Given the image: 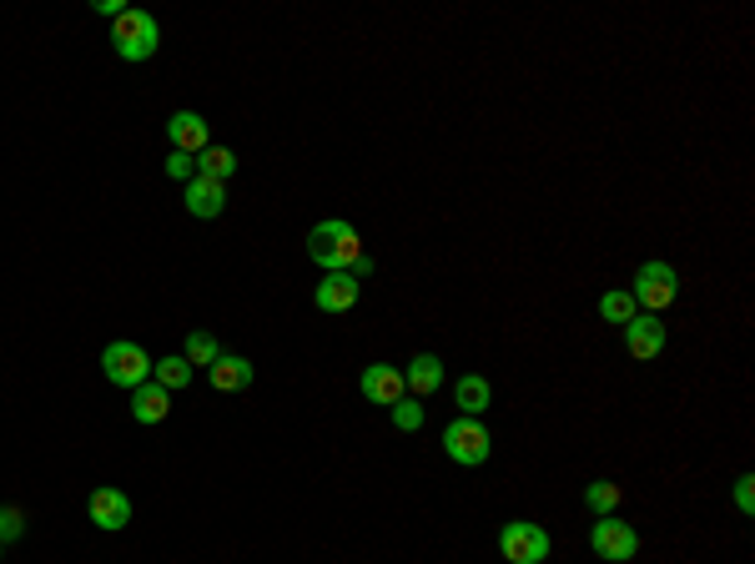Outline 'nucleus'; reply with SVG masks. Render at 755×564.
Returning <instances> with one entry per match:
<instances>
[{"label":"nucleus","instance_id":"obj_12","mask_svg":"<svg viewBox=\"0 0 755 564\" xmlns=\"http://www.w3.org/2000/svg\"><path fill=\"white\" fill-rule=\"evenodd\" d=\"M358 292H363V283H358L353 273H322L313 302H318L322 312H353L358 308Z\"/></svg>","mask_w":755,"mask_h":564},{"label":"nucleus","instance_id":"obj_8","mask_svg":"<svg viewBox=\"0 0 755 564\" xmlns=\"http://www.w3.org/2000/svg\"><path fill=\"white\" fill-rule=\"evenodd\" d=\"M166 142H172V152L197 162V156L212 146V126H207L201 111H172V117H166Z\"/></svg>","mask_w":755,"mask_h":564},{"label":"nucleus","instance_id":"obj_15","mask_svg":"<svg viewBox=\"0 0 755 564\" xmlns=\"http://www.w3.org/2000/svg\"><path fill=\"white\" fill-rule=\"evenodd\" d=\"M408 394V388H403V368H393V363H368L363 368V398L368 403H398V398Z\"/></svg>","mask_w":755,"mask_h":564},{"label":"nucleus","instance_id":"obj_25","mask_svg":"<svg viewBox=\"0 0 755 564\" xmlns=\"http://www.w3.org/2000/svg\"><path fill=\"white\" fill-rule=\"evenodd\" d=\"M166 177L192 181V177H197V162H192V156H182V152H172V156H166Z\"/></svg>","mask_w":755,"mask_h":564},{"label":"nucleus","instance_id":"obj_1","mask_svg":"<svg viewBox=\"0 0 755 564\" xmlns=\"http://www.w3.org/2000/svg\"><path fill=\"white\" fill-rule=\"evenodd\" d=\"M307 257L322 267V273H353L363 263V237H358L353 222L342 217H328L318 228L307 232Z\"/></svg>","mask_w":755,"mask_h":564},{"label":"nucleus","instance_id":"obj_13","mask_svg":"<svg viewBox=\"0 0 755 564\" xmlns=\"http://www.w3.org/2000/svg\"><path fill=\"white\" fill-rule=\"evenodd\" d=\"M182 202H187L192 217H201V222H212V217L227 212V181H212V177H192L187 192H182Z\"/></svg>","mask_w":755,"mask_h":564},{"label":"nucleus","instance_id":"obj_27","mask_svg":"<svg viewBox=\"0 0 755 564\" xmlns=\"http://www.w3.org/2000/svg\"><path fill=\"white\" fill-rule=\"evenodd\" d=\"M96 11H101V15H111V21H117V15L127 11V5H121V0H101V5H96Z\"/></svg>","mask_w":755,"mask_h":564},{"label":"nucleus","instance_id":"obj_18","mask_svg":"<svg viewBox=\"0 0 755 564\" xmlns=\"http://www.w3.org/2000/svg\"><path fill=\"white\" fill-rule=\"evenodd\" d=\"M620 499H625V489H620L614 479H594V484H584V509H590L594 519L614 515V509H620Z\"/></svg>","mask_w":755,"mask_h":564},{"label":"nucleus","instance_id":"obj_19","mask_svg":"<svg viewBox=\"0 0 755 564\" xmlns=\"http://www.w3.org/2000/svg\"><path fill=\"white\" fill-rule=\"evenodd\" d=\"M192 378H197V373H192V363L182 358V353H177V358H162V363H152V384H162L166 394H182V388H187Z\"/></svg>","mask_w":755,"mask_h":564},{"label":"nucleus","instance_id":"obj_17","mask_svg":"<svg viewBox=\"0 0 755 564\" xmlns=\"http://www.w3.org/2000/svg\"><path fill=\"white\" fill-rule=\"evenodd\" d=\"M166 413H172V394H166L162 384L146 378L142 388H131V419L136 423H162Z\"/></svg>","mask_w":755,"mask_h":564},{"label":"nucleus","instance_id":"obj_16","mask_svg":"<svg viewBox=\"0 0 755 564\" xmlns=\"http://www.w3.org/2000/svg\"><path fill=\"white\" fill-rule=\"evenodd\" d=\"M207 384H212L217 394H242V388L252 384V363L242 358V353H222V358L207 368Z\"/></svg>","mask_w":755,"mask_h":564},{"label":"nucleus","instance_id":"obj_9","mask_svg":"<svg viewBox=\"0 0 755 564\" xmlns=\"http://www.w3.org/2000/svg\"><path fill=\"white\" fill-rule=\"evenodd\" d=\"M665 343H670V333H665L660 318L639 312V318H630V323H625V353L635 363H655L665 353Z\"/></svg>","mask_w":755,"mask_h":564},{"label":"nucleus","instance_id":"obj_4","mask_svg":"<svg viewBox=\"0 0 755 564\" xmlns=\"http://www.w3.org/2000/svg\"><path fill=\"white\" fill-rule=\"evenodd\" d=\"M101 373H107V384L131 394V388H142L152 378V353L142 343H131V338H117V343L101 349Z\"/></svg>","mask_w":755,"mask_h":564},{"label":"nucleus","instance_id":"obj_10","mask_svg":"<svg viewBox=\"0 0 755 564\" xmlns=\"http://www.w3.org/2000/svg\"><path fill=\"white\" fill-rule=\"evenodd\" d=\"M86 519H91L96 529L117 534V529L131 524V499L121 489H111V484H101V489H91V499H86Z\"/></svg>","mask_w":755,"mask_h":564},{"label":"nucleus","instance_id":"obj_28","mask_svg":"<svg viewBox=\"0 0 755 564\" xmlns=\"http://www.w3.org/2000/svg\"><path fill=\"white\" fill-rule=\"evenodd\" d=\"M0 550H6V544H0Z\"/></svg>","mask_w":755,"mask_h":564},{"label":"nucleus","instance_id":"obj_5","mask_svg":"<svg viewBox=\"0 0 755 564\" xmlns=\"http://www.w3.org/2000/svg\"><path fill=\"white\" fill-rule=\"evenodd\" d=\"M444 454H449L453 464H463V468L489 464V454H494V439H489L484 419H453V423H444Z\"/></svg>","mask_w":755,"mask_h":564},{"label":"nucleus","instance_id":"obj_20","mask_svg":"<svg viewBox=\"0 0 755 564\" xmlns=\"http://www.w3.org/2000/svg\"><path fill=\"white\" fill-rule=\"evenodd\" d=\"M182 358L192 363V373H197V368H212V363L222 358V343H217L212 333H187V349H182Z\"/></svg>","mask_w":755,"mask_h":564},{"label":"nucleus","instance_id":"obj_22","mask_svg":"<svg viewBox=\"0 0 755 564\" xmlns=\"http://www.w3.org/2000/svg\"><path fill=\"white\" fill-rule=\"evenodd\" d=\"M237 172V156L227 152V146H207V152L197 156V177H212V181H227Z\"/></svg>","mask_w":755,"mask_h":564},{"label":"nucleus","instance_id":"obj_3","mask_svg":"<svg viewBox=\"0 0 755 564\" xmlns=\"http://www.w3.org/2000/svg\"><path fill=\"white\" fill-rule=\"evenodd\" d=\"M630 298H635L639 312L660 318V312H670L675 302H680V273H675L665 257H649V263L635 267V288H630Z\"/></svg>","mask_w":755,"mask_h":564},{"label":"nucleus","instance_id":"obj_23","mask_svg":"<svg viewBox=\"0 0 755 564\" xmlns=\"http://www.w3.org/2000/svg\"><path fill=\"white\" fill-rule=\"evenodd\" d=\"M389 413H393V429H403V433H418V429H424V403H418V398H408V394H403Z\"/></svg>","mask_w":755,"mask_h":564},{"label":"nucleus","instance_id":"obj_21","mask_svg":"<svg viewBox=\"0 0 755 564\" xmlns=\"http://www.w3.org/2000/svg\"><path fill=\"white\" fill-rule=\"evenodd\" d=\"M600 318H604V323H620V328H625L630 318H639L630 288H610V292H604V298H600Z\"/></svg>","mask_w":755,"mask_h":564},{"label":"nucleus","instance_id":"obj_6","mask_svg":"<svg viewBox=\"0 0 755 564\" xmlns=\"http://www.w3.org/2000/svg\"><path fill=\"white\" fill-rule=\"evenodd\" d=\"M499 554H504V564H544L549 560V534L534 519H508L499 529Z\"/></svg>","mask_w":755,"mask_h":564},{"label":"nucleus","instance_id":"obj_11","mask_svg":"<svg viewBox=\"0 0 755 564\" xmlns=\"http://www.w3.org/2000/svg\"><path fill=\"white\" fill-rule=\"evenodd\" d=\"M403 388H408V398H434L444 388V358L438 353H414L403 363Z\"/></svg>","mask_w":755,"mask_h":564},{"label":"nucleus","instance_id":"obj_26","mask_svg":"<svg viewBox=\"0 0 755 564\" xmlns=\"http://www.w3.org/2000/svg\"><path fill=\"white\" fill-rule=\"evenodd\" d=\"M735 509H741V515H751V509H755V479H751V474H741V479H735Z\"/></svg>","mask_w":755,"mask_h":564},{"label":"nucleus","instance_id":"obj_2","mask_svg":"<svg viewBox=\"0 0 755 564\" xmlns=\"http://www.w3.org/2000/svg\"><path fill=\"white\" fill-rule=\"evenodd\" d=\"M111 46H117L121 60L142 66V60H152L156 46H162V21H156L152 11H136V5H127V11L111 21Z\"/></svg>","mask_w":755,"mask_h":564},{"label":"nucleus","instance_id":"obj_7","mask_svg":"<svg viewBox=\"0 0 755 564\" xmlns=\"http://www.w3.org/2000/svg\"><path fill=\"white\" fill-rule=\"evenodd\" d=\"M590 550L600 554L604 564H630L639 554V529L625 524L620 515H604L590 524Z\"/></svg>","mask_w":755,"mask_h":564},{"label":"nucleus","instance_id":"obj_24","mask_svg":"<svg viewBox=\"0 0 755 564\" xmlns=\"http://www.w3.org/2000/svg\"><path fill=\"white\" fill-rule=\"evenodd\" d=\"M21 534H25V515L21 509H11V505H0V544L21 540Z\"/></svg>","mask_w":755,"mask_h":564},{"label":"nucleus","instance_id":"obj_14","mask_svg":"<svg viewBox=\"0 0 755 564\" xmlns=\"http://www.w3.org/2000/svg\"><path fill=\"white\" fill-rule=\"evenodd\" d=\"M453 403H459V419H484L494 409V384H489L484 373H463L459 384H453Z\"/></svg>","mask_w":755,"mask_h":564}]
</instances>
